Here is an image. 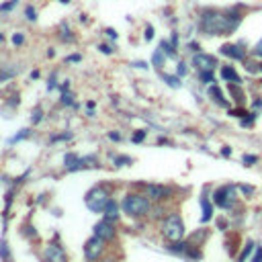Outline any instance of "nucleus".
Here are the masks:
<instances>
[{
  "label": "nucleus",
  "instance_id": "f257e3e1",
  "mask_svg": "<svg viewBox=\"0 0 262 262\" xmlns=\"http://www.w3.org/2000/svg\"><path fill=\"white\" fill-rule=\"evenodd\" d=\"M240 23H242V12L238 6L217 10V8H207L201 12L199 27L205 35H232Z\"/></svg>",
  "mask_w": 262,
  "mask_h": 262
},
{
  "label": "nucleus",
  "instance_id": "f03ea898",
  "mask_svg": "<svg viewBox=\"0 0 262 262\" xmlns=\"http://www.w3.org/2000/svg\"><path fill=\"white\" fill-rule=\"evenodd\" d=\"M123 213H127L129 217H142V215H148L150 209H152V203H150V196H144V194H127L123 203Z\"/></svg>",
  "mask_w": 262,
  "mask_h": 262
},
{
  "label": "nucleus",
  "instance_id": "7ed1b4c3",
  "mask_svg": "<svg viewBox=\"0 0 262 262\" xmlns=\"http://www.w3.org/2000/svg\"><path fill=\"white\" fill-rule=\"evenodd\" d=\"M162 234L166 240H170V242H178V240L184 238V224L180 220L178 213H170L164 224H162Z\"/></svg>",
  "mask_w": 262,
  "mask_h": 262
},
{
  "label": "nucleus",
  "instance_id": "20e7f679",
  "mask_svg": "<svg viewBox=\"0 0 262 262\" xmlns=\"http://www.w3.org/2000/svg\"><path fill=\"white\" fill-rule=\"evenodd\" d=\"M108 201H111V199H108V192H106V188H102V186L92 188L88 194L84 196L86 207H88L92 213H104Z\"/></svg>",
  "mask_w": 262,
  "mask_h": 262
},
{
  "label": "nucleus",
  "instance_id": "39448f33",
  "mask_svg": "<svg viewBox=\"0 0 262 262\" xmlns=\"http://www.w3.org/2000/svg\"><path fill=\"white\" fill-rule=\"evenodd\" d=\"M236 186L232 184H226V186H220V188H215L213 192V203L217 207H222V209H230L236 201Z\"/></svg>",
  "mask_w": 262,
  "mask_h": 262
},
{
  "label": "nucleus",
  "instance_id": "423d86ee",
  "mask_svg": "<svg viewBox=\"0 0 262 262\" xmlns=\"http://www.w3.org/2000/svg\"><path fill=\"white\" fill-rule=\"evenodd\" d=\"M220 54L232 62H246L248 60V52L244 50L242 43H224V46L220 48Z\"/></svg>",
  "mask_w": 262,
  "mask_h": 262
},
{
  "label": "nucleus",
  "instance_id": "0eeeda50",
  "mask_svg": "<svg viewBox=\"0 0 262 262\" xmlns=\"http://www.w3.org/2000/svg\"><path fill=\"white\" fill-rule=\"evenodd\" d=\"M192 66H194V68L199 70V72H205V70H215L220 64H217V58H215V56L199 52V54L192 56Z\"/></svg>",
  "mask_w": 262,
  "mask_h": 262
},
{
  "label": "nucleus",
  "instance_id": "6e6552de",
  "mask_svg": "<svg viewBox=\"0 0 262 262\" xmlns=\"http://www.w3.org/2000/svg\"><path fill=\"white\" fill-rule=\"evenodd\" d=\"M102 242H104V240H100L98 236H94V238H90L88 242L84 244V256H86V260H98V256L104 250Z\"/></svg>",
  "mask_w": 262,
  "mask_h": 262
},
{
  "label": "nucleus",
  "instance_id": "1a4fd4ad",
  "mask_svg": "<svg viewBox=\"0 0 262 262\" xmlns=\"http://www.w3.org/2000/svg\"><path fill=\"white\" fill-rule=\"evenodd\" d=\"M94 236H98L100 240H104V242L113 240V238H115V224H113V222H106V220L98 222V224L94 226Z\"/></svg>",
  "mask_w": 262,
  "mask_h": 262
},
{
  "label": "nucleus",
  "instance_id": "9d476101",
  "mask_svg": "<svg viewBox=\"0 0 262 262\" xmlns=\"http://www.w3.org/2000/svg\"><path fill=\"white\" fill-rule=\"evenodd\" d=\"M146 190H148V196H150V199H154V201L170 199V194H172V190H170L168 186H160V184H148Z\"/></svg>",
  "mask_w": 262,
  "mask_h": 262
},
{
  "label": "nucleus",
  "instance_id": "9b49d317",
  "mask_svg": "<svg viewBox=\"0 0 262 262\" xmlns=\"http://www.w3.org/2000/svg\"><path fill=\"white\" fill-rule=\"evenodd\" d=\"M220 76L228 84H242V76L238 74V70L234 68V66H222V68H220Z\"/></svg>",
  "mask_w": 262,
  "mask_h": 262
},
{
  "label": "nucleus",
  "instance_id": "f8f14e48",
  "mask_svg": "<svg viewBox=\"0 0 262 262\" xmlns=\"http://www.w3.org/2000/svg\"><path fill=\"white\" fill-rule=\"evenodd\" d=\"M46 260H48V262H66V252H64L60 246L50 244V246L46 248Z\"/></svg>",
  "mask_w": 262,
  "mask_h": 262
},
{
  "label": "nucleus",
  "instance_id": "ddd939ff",
  "mask_svg": "<svg viewBox=\"0 0 262 262\" xmlns=\"http://www.w3.org/2000/svg\"><path fill=\"white\" fill-rule=\"evenodd\" d=\"M209 96L215 100V104H220V106H230V102H228L224 90H222L217 84H211V86H209Z\"/></svg>",
  "mask_w": 262,
  "mask_h": 262
},
{
  "label": "nucleus",
  "instance_id": "4468645a",
  "mask_svg": "<svg viewBox=\"0 0 262 262\" xmlns=\"http://www.w3.org/2000/svg\"><path fill=\"white\" fill-rule=\"evenodd\" d=\"M230 94H232V98H234V102H236L238 106H244L246 94H244V90H242V84H230Z\"/></svg>",
  "mask_w": 262,
  "mask_h": 262
},
{
  "label": "nucleus",
  "instance_id": "2eb2a0df",
  "mask_svg": "<svg viewBox=\"0 0 262 262\" xmlns=\"http://www.w3.org/2000/svg\"><path fill=\"white\" fill-rule=\"evenodd\" d=\"M104 220H106V222H113V224L119 220V205H117V201H113V199H111V201L106 203V209H104Z\"/></svg>",
  "mask_w": 262,
  "mask_h": 262
},
{
  "label": "nucleus",
  "instance_id": "dca6fc26",
  "mask_svg": "<svg viewBox=\"0 0 262 262\" xmlns=\"http://www.w3.org/2000/svg\"><path fill=\"white\" fill-rule=\"evenodd\" d=\"M201 207H203V215H201V222L203 224H207L211 217H213V205H211V201H209V196H201Z\"/></svg>",
  "mask_w": 262,
  "mask_h": 262
},
{
  "label": "nucleus",
  "instance_id": "f3484780",
  "mask_svg": "<svg viewBox=\"0 0 262 262\" xmlns=\"http://www.w3.org/2000/svg\"><path fill=\"white\" fill-rule=\"evenodd\" d=\"M16 74H18V66H14V64L2 66V68H0V82H4V80L12 78V76H16Z\"/></svg>",
  "mask_w": 262,
  "mask_h": 262
},
{
  "label": "nucleus",
  "instance_id": "a211bd4d",
  "mask_svg": "<svg viewBox=\"0 0 262 262\" xmlns=\"http://www.w3.org/2000/svg\"><path fill=\"white\" fill-rule=\"evenodd\" d=\"M162 80L168 84V86H172V88H180L182 86V82H180V76H170V74H162Z\"/></svg>",
  "mask_w": 262,
  "mask_h": 262
},
{
  "label": "nucleus",
  "instance_id": "6ab92c4d",
  "mask_svg": "<svg viewBox=\"0 0 262 262\" xmlns=\"http://www.w3.org/2000/svg\"><path fill=\"white\" fill-rule=\"evenodd\" d=\"M166 58H168V56H166V54H164V52L158 48V50L154 52V56H152V64H154V66H158V68H162V66H164V62H166Z\"/></svg>",
  "mask_w": 262,
  "mask_h": 262
},
{
  "label": "nucleus",
  "instance_id": "aec40b11",
  "mask_svg": "<svg viewBox=\"0 0 262 262\" xmlns=\"http://www.w3.org/2000/svg\"><path fill=\"white\" fill-rule=\"evenodd\" d=\"M160 50H162L168 58H176V48H174L170 41H162V43H160Z\"/></svg>",
  "mask_w": 262,
  "mask_h": 262
},
{
  "label": "nucleus",
  "instance_id": "412c9836",
  "mask_svg": "<svg viewBox=\"0 0 262 262\" xmlns=\"http://www.w3.org/2000/svg\"><path fill=\"white\" fill-rule=\"evenodd\" d=\"M199 80L203 82V84H213L215 82V74H213V70H205V72H199Z\"/></svg>",
  "mask_w": 262,
  "mask_h": 262
},
{
  "label": "nucleus",
  "instance_id": "4be33fe9",
  "mask_svg": "<svg viewBox=\"0 0 262 262\" xmlns=\"http://www.w3.org/2000/svg\"><path fill=\"white\" fill-rule=\"evenodd\" d=\"M252 252H254V244H252V242H246V248L242 250V254L238 256V260H240V262H244V260H248V256H250Z\"/></svg>",
  "mask_w": 262,
  "mask_h": 262
},
{
  "label": "nucleus",
  "instance_id": "5701e85b",
  "mask_svg": "<svg viewBox=\"0 0 262 262\" xmlns=\"http://www.w3.org/2000/svg\"><path fill=\"white\" fill-rule=\"evenodd\" d=\"M29 136H31V129H20V134H16L14 138H10L8 144H16V142H20V140H27Z\"/></svg>",
  "mask_w": 262,
  "mask_h": 262
},
{
  "label": "nucleus",
  "instance_id": "b1692460",
  "mask_svg": "<svg viewBox=\"0 0 262 262\" xmlns=\"http://www.w3.org/2000/svg\"><path fill=\"white\" fill-rule=\"evenodd\" d=\"M240 123H242L244 127H250V125H254V123H256V111H252V113H248L246 117H242V119H240Z\"/></svg>",
  "mask_w": 262,
  "mask_h": 262
},
{
  "label": "nucleus",
  "instance_id": "393cba45",
  "mask_svg": "<svg viewBox=\"0 0 262 262\" xmlns=\"http://www.w3.org/2000/svg\"><path fill=\"white\" fill-rule=\"evenodd\" d=\"M244 64H246V70H248V72H252V74L260 72V62H252V60H246Z\"/></svg>",
  "mask_w": 262,
  "mask_h": 262
},
{
  "label": "nucleus",
  "instance_id": "a878e982",
  "mask_svg": "<svg viewBox=\"0 0 262 262\" xmlns=\"http://www.w3.org/2000/svg\"><path fill=\"white\" fill-rule=\"evenodd\" d=\"M78 160H80V158H78L76 154H66V156H64V164L68 166V168H72V166H74Z\"/></svg>",
  "mask_w": 262,
  "mask_h": 262
},
{
  "label": "nucleus",
  "instance_id": "bb28decb",
  "mask_svg": "<svg viewBox=\"0 0 262 262\" xmlns=\"http://www.w3.org/2000/svg\"><path fill=\"white\" fill-rule=\"evenodd\" d=\"M230 115H232V117H238V119H242V117H246L248 113H246V108H244V106H238V108H232Z\"/></svg>",
  "mask_w": 262,
  "mask_h": 262
},
{
  "label": "nucleus",
  "instance_id": "cd10ccee",
  "mask_svg": "<svg viewBox=\"0 0 262 262\" xmlns=\"http://www.w3.org/2000/svg\"><path fill=\"white\" fill-rule=\"evenodd\" d=\"M113 162H115V166H127V164H131V158L129 156H115Z\"/></svg>",
  "mask_w": 262,
  "mask_h": 262
},
{
  "label": "nucleus",
  "instance_id": "c85d7f7f",
  "mask_svg": "<svg viewBox=\"0 0 262 262\" xmlns=\"http://www.w3.org/2000/svg\"><path fill=\"white\" fill-rule=\"evenodd\" d=\"M146 136H148V131H144V129H140V131H138V134H136L134 138H131V142H134V144H142V142L146 140Z\"/></svg>",
  "mask_w": 262,
  "mask_h": 262
},
{
  "label": "nucleus",
  "instance_id": "c756f323",
  "mask_svg": "<svg viewBox=\"0 0 262 262\" xmlns=\"http://www.w3.org/2000/svg\"><path fill=\"white\" fill-rule=\"evenodd\" d=\"M252 56L258 58V60H262V37H260V41L256 43V46L252 48Z\"/></svg>",
  "mask_w": 262,
  "mask_h": 262
},
{
  "label": "nucleus",
  "instance_id": "7c9ffc66",
  "mask_svg": "<svg viewBox=\"0 0 262 262\" xmlns=\"http://www.w3.org/2000/svg\"><path fill=\"white\" fill-rule=\"evenodd\" d=\"M242 162H244V166H252V164L258 162V156H254V154H246V156L242 158Z\"/></svg>",
  "mask_w": 262,
  "mask_h": 262
},
{
  "label": "nucleus",
  "instance_id": "2f4dec72",
  "mask_svg": "<svg viewBox=\"0 0 262 262\" xmlns=\"http://www.w3.org/2000/svg\"><path fill=\"white\" fill-rule=\"evenodd\" d=\"M0 256H2V260H6V262H8V246H6L4 240L0 242Z\"/></svg>",
  "mask_w": 262,
  "mask_h": 262
},
{
  "label": "nucleus",
  "instance_id": "473e14b6",
  "mask_svg": "<svg viewBox=\"0 0 262 262\" xmlns=\"http://www.w3.org/2000/svg\"><path fill=\"white\" fill-rule=\"evenodd\" d=\"M18 4V0H8V2H4L2 6H0V12H6V10H10V8H14Z\"/></svg>",
  "mask_w": 262,
  "mask_h": 262
},
{
  "label": "nucleus",
  "instance_id": "72a5a7b5",
  "mask_svg": "<svg viewBox=\"0 0 262 262\" xmlns=\"http://www.w3.org/2000/svg\"><path fill=\"white\" fill-rule=\"evenodd\" d=\"M25 16H27L29 20H35V18H37V10H35L33 6H27V8H25Z\"/></svg>",
  "mask_w": 262,
  "mask_h": 262
},
{
  "label": "nucleus",
  "instance_id": "f704fd0d",
  "mask_svg": "<svg viewBox=\"0 0 262 262\" xmlns=\"http://www.w3.org/2000/svg\"><path fill=\"white\" fill-rule=\"evenodd\" d=\"M41 119H43V113H41V108L37 106L35 111H33V115H31V121H33V123H39Z\"/></svg>",
  "mask_w": 262,
  "mask_h": 262
},
{
  "label": "nucleus",
  "instance_id": "c9c22d12",
  "mask_svg": "<svg viewBox=\"0 0 262 262\" xmlns=\"http://www.w3.org/2000/svg\"><path fill=\"white\" fill-rule=\"evenodd\" d=\"M12 43H14V46H23V43H25L23 33H14V35H12Z\"/></svg>",
  "mask_w": 262,
  "mask_h": 262
},
{
  "label": "nucleus",
  "instance_id": "e433bc0d",
  "mask_svg": "<svg viewBox=\"0 0 262 262\" xmlns=\"http://www.w3.org/2000/svg\"><path fill=\"white\" fill-rule=\"evenodd\" d=\"M184 74H186V64H184V62H178V66H176V76L182 78Z\"/></svg>",
  "mask_w": 262,
  "mask_h": 262
},
{
  "label": "nucleus",
  "instance_id": "4c0bfd02",
  "mask_svg": "<svg viewBox=\"0 0 262 262\" xmlns=\"http://www.w3.org/2000/svg\"><path fill=\"white\" fill-rule=\"evenodd\" d=\"M252 108L258 113V111H262V98L260 96H254V100H252Z\"/></svg>",
  "mask_w": 262,
  "mask_h": 262
},
{
  "label": "nucleus",
  "instance_id": "58836bf2",
  "mask_svg": "<svg viewBox=\"0 0 262 262\" xmlns=\"http://www.w3.org/2000/svg\"><path fill=\"white\" fill-rule=\"evenodd\" d=\"M250 262H262V246H258V248L254 250V256H252Z\"/></svg>",
  "mask_w": 262,
  "mask_h": 262
},
{
  "label": "nucleus",
  "instance_id": "ea45409f",
  "mask_svg": "<svg viewBox=\"0 0 262 262\" xmlns=\"http://www.w3.org/2000/svg\"><path fill=\"white\" fill-rule=\"evenodd\" d=\"M62 39L70 41V43L74 41V35H70V29H68V27H64V29H62Z\"/></svg>",
  "mask_w": 262,
  "mask_h": 262
},
{
  "label": "nucleus",
  "instance_id": "a19ab883",
  "mask_svg": "<svg viewBox=\"0 0 262 262\" xmlns=\"http://www.w3.org/2000/svg\"><path fill=\"white\" fill-rule=\"evenodd\" d=\"M144 37H146V41H152V39H154V27H152V25H148V27H146V33H144Z\"/></svg>",
  "mask_w": 262,
  "mask_h": 262
},
{
  "label": "nucleus",
  "instance_id": "79ce46f5",
  "mask_svg": "<svg viewBox=\"0 0 262 262\" xmlns=\"http://www.w3.org/2000/svg\"><path fill=\"white\" fill-rule=\"evenodd\" d=\"M188 50H190L192 54H199L201 46H199V43H196V41H190V43H188Z\"/></svg>",
  "mask_w": 262,
  "mask_h": 262
},
{
  "label": "nucleus",
  "instance_id": "37998d69",
  "mask_svg": "<svg viewBox=\"0 0 262 262\" xmlns=\"http://www.w3.org/2000/svg\"><path fill=\"white\" fill-rule=\"evenodd\" d=\"M238 188H240V190H242L244 194H252V192H254V188H252V186H246V184H240Z\"/></svg>",
  "mask_w": 262,
  "mask_h": 262
},
{
  "label": "nucleus",
  "instance_id": "c03bdc74",
  "mask_svg": "<svg viewBox=\"0 0 262 262\" xmlns=\"http://www.w3.org/2000/svg\"><path fill=\"white\" fill-rule=\"evenodd\" d=\"M62 102H64V104H72V94L64 92V94H62Z\"/></svg>",
  "mask_w": 262,
  "mask_h": 262
},
{
  "label": "nucleus",
  "instance_id": "a18cd8bd",
  "mask_svg": "<svg viewBox=\"0 0 262 262\" xmlns=\"http://www.w3.org/2000/svg\"><path fill=\"white\" fill-rule=\"evenodd\" d=\"M98 50H100V52H102L104 56H111V54H113V50L108 48V46H98Z\"/></svg>",
  "mask_w": 262,
  "mask_h": 262
},
{
  "label": "nucleus",
  "instance_id": "49530a36",
  "mask_svg": "<svg viewBox=\"0 0 262 262\" xmlns=\"http://www.w3.org/2000/svg\"><path fill=\"white\" fill-rule=\"evenodd\" d=\"M72 138V134H62V136H56L52 142H60V140H70Z\"/></svg>",
  "mask_w": 262,
  "mask_h": 262
},
{
  "label": "nucleus",
  "instance_id": "de8ad7c7",
  "mask_svg": "<svg viewBox=\"0 0 262 262\" xmlns=\"http://www.w3.org/2000/svg\"><path fill=\"white\" fill-rule=\"evenodd\" d=\"M170 43L174 48H178V33H172V37H170Z\"/></svg>",
  "mask_w": 262,
  "mask_h": 262
},
{
  "label": "nucleus",
  "instance_id": "09e8293b",
  "mask_svg": "<svg viewBox=\"0 0 262 262\" xmlns=\"http://www.w3.org/2000/svg\"><path fill=\"white\" fill-rule=\"evenodd\" d=\"M131 66H136V68H142V70H148V64H146V62H134Z\"/></svg>",
  "mask_w": 262,
  "mask_h": 262
},
{
  "label": "nucleus",
  "instance_id": "8fccbe9b",
  "mask_svg": "<svg viewBox=\"0 0 262 262\" xmlns=\"http://www.w3.org/2000/svg\"><path fill=\"white\" fill-rule=\"evenodd\" d=\"M104 33H106V35H108V37H111V39H117V37H119V35H117V31H115V29H106V31H104Z\"/></svg>",
  "mask_w": 262,
  "mask_h": 262
},
{
  "label": "nucleus",
  "instance_id": "3c124183",
  "mask_svg": "<svg viewBox=\"0 0 262 262\" xmlns=\"http://www.w3.org/2000/svg\"><path fill=\"white\" fill-rule=\"evenodd\" d=\"M52 88H56V74H52V80L48 82V90H52Z\"/></svg>",
  "mask_w": 262,
  "mask_h": 262
},
{
  "label": "nucleus",
  "instance_id": "603ef678",
  "mask_svg": "<svg viewBox=\"0 0 262 262\" xmlns=\"http://www.w3.org/2000/svg\"><path fill=\"white\" fill-rule=\"evenodd\" d=\"M108 138L115 140V142H119V140H121V136H119V134H115V131H111V134H108Z\"/></svg>",
  "mask_w": 262,
  "mask_h": 262
},
{
  "label": "nucleus",
  "instance_id": "864d4df0",
  "mask_svg": "<svg viewBox=\"0 0 262 262\" xmlns=\"http://www.w3.org/2000/svg\"><path fill=\"white\" fill-rule=\"evenodd\" d=\"M80 60H82V56H78V54H74V56L68 58V62H80Z\"/></svg>",
  "mask_w": 262,
  "mask_h": 262
},
{
  "label": "nucleus",
  "instance_id": "5fc2aeb1",
  "mask_svg": "<svg viewBox=\"0 0 262 262\" xmlns=\"http://www.w3.org/2000/svg\"><path fill=\"white\" fill-rule=\"evenodd\" d=\"M222 154H224V156H232V148H228V146H226V148L222 150Z\"/></svg>",
  "mask_w": 262,
  "mask_h": 262
},
{
  "label": "nucleus",
  "instance_id": "6e6d98bb",
  "mask_svg": "<svg viewBox=\"0 0 262 262\" xmlns=\"http://www.w3.org/2000/svg\"><path fill=\"white\" fill-rule=\"evenodd\" d=\"M58 2H62V4H70V0H58Z\"/></svg>",
  "mask_w": 262,
  "mask_h": 262
},
{
  "label": "nucleus",
  "instance_id": "4d7b16f0",
  "mask_svg": "<svg viewBox=\"0 0 262 262\" xmlns=\"http://www.w3.org/2000/svg\"><path fill=\"white\" fill-rule=\"evenodd\" d=\"M102 262H115V260H113V258H106V260H102Z\"/></svg>",
  "mask_w": 262,
  "mask_h": 262
},
{
  "label": "nucleus",
  "instance_id": "13d9d810",
  "mask_svg": "<svg viewBox=\"0 0 262 262\" xmlns=\"http://www.w3.org/2000/svg\"><path fill=\"white\" fill-rule=\"evenodd\" d=\"M260 72H262V62H260Z\"/></svg>",
  "mask_w": 262,
  "mask_h": 262
}]
</instances>
